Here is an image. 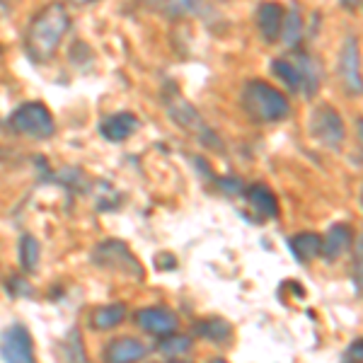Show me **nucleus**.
I'll list each match as a JSON object with an SVG mask.
<instances>
[{"label": "nucleus", "instance_id": "nucleus-1", "mask_svg": "<svg viewBox=\"0 0 363 363\" xmlns=\"http://www.w3.org/2000/svg\"><path fill=\"white\" fill-rule=\"evenodd\" d=\"M70 29V17L63 3H49L32 17L25 32V51L34 63H46L56 54Z\"/></svg>", "mask_w": 363, "mask_h": 363}, {"label": "nucleus", "instance_id": "nucleus-2", "mask_svg": "<svg viewBox=\"0 0 363 363\" xmlns=\"http://www.w3.org/2000/svg\"><path fill=\"white\" fill-rule=\"evenodd\" d=\"M240 104L245 114L259 124H277L291 114L289 97L274 85H269L267 80H247L240 95Z\"/></svg>", "mask_w": 363, "mask_h": 363}, {"label": "nucleus", "instance_id": "nucleus-3", "mask_svg": "<svg viewBox=\"0 0 363 363\" xmlns=\"http://www.w3.org/2000/svg\"><path fill=\"white\" fill-rule=\"evenodd\" d=\"M272 73L289 87L291 92H298L303 97H313L320 87V66L308 54H294L286 58L272 61Z\"/></svg>", "mask_w": 363, "mask_h": 363}, {"label": "nucleus", "instance_id": "nucleus-4", "mask_svg": "<svg viewBox=\"0 0 363 363\" xmlns=\"http://www.w3.org/2000/svg\"><path fill=\"white\" fill-rule=\"evenodd\" d=\"M10 128L20 136L34 138V140H44L51 138L56 133V121L54 114L49 112L44 102H25L10 114L8 119Z\"/></svg>", "mask_w": 363, "mask_h": 363}, {"label": "nucleus", "instance_id": "nucleus-5", "mask_svg": "<svg viewBox=\"0 0 363 363\" xmlns=\"http://www.w3.org/2000/svg\"><path fill=\"white\" fill-rule=\"evenodd\" d=\"M310 136H313L322 148L339 150L347 136L342 114L337 112L332 104H320L313 114H310Z\"/></svg>", "mask_w": 363, "mask_h": 363}, {"label": "nucleus", "instance_id": "nucleus-6", "mask_svg": "<svg viewBox=\"0 0 363 363\" xmlns=\"http://www.w3.org/2000/svg\"><path fill=\"white\" fill-rule=\"evenodd\" d=\"M92 262L102 269H112L116 274H124V277L143 279V269H140L138 259L126 247V242H119V240H104V242H99L95 252H92Z\"/></svg>", "mask_w": 363, "mask_h": 363}, {"label": "nucleus", "instance_id": "nucleus-7", "mask_svg": "<svg viewBox=\"0 0 363 363\" xmlns=\"http://www.w3.org/2000/svg\"><path fill=\"white\" fill-rule=\"evenodd\" d=\"M0 359L10 363H32L34 361V342L25 325L15 322L0 337Z\"/></svg>", "mask_w": 363, "mask_h": 363}, {"label": "nucleus", "instance_id": "nucleus-8", "mask_svg": "<svg viewBox=\"0 0 363 363\" xmlns=\"http://www.w3.org/2000/svg\"><path fill=\"white\" fill-rule=\"evenodd\" d=\"M339 78L344 83L347 95L359 97L361 95V56H359V39L349 37L342 44V54H339Z\"/></svg>", "mask_w": 363, "mask_h": 363}, {"label": "nucleus", "instance_id": "nucleus-9", "mask_svg": "<svg viewBox=\"0 0 363 363\" xmlns=\"http://www.w3.org/2000/svg\"><path fill=\"white\" fill-rule=\"evenodd\" d=\"M136 325L153 337H167L174 335V330L179 327V320L167 308H140L136 313Z\"/></svg>", "mask_w": 363, "mask_h": 363}, {"label": "nucleus", "instance_id": "nucleus-10", "mask_svg": "<svg viewBox=\"0 0 363 363\" xmlns=\"http://www.w3.org/2000/svg\"><path fill=\"white\" fill-rule=\"evenodd\" d=\"M140 128V121L136 114L131 112H121V114H112L104 121H99V133L102 138L112 140V143H121V140H128Z\"/></svg>", "mask_w": 363, "mask_h": 363}, {"label": "nucleus", "instance_id": "nucleus-11", "mask_svg": "<svg viewBox=\"0 0 363 363\" xmlns=\"http://www.w3.org/2000/svg\"><path fill=\"white\" fill-rule=\"evenodd\" d=\"M165 107H167V114L172 116L174 124L189 128V131H201V133H208L206 126H203L201 116H199V112L194 107H191L189 102H186L184 97L179 95H172V97H165Z\"/></svg>", "mask_w": 363, "mask_h": 363}, {"label": "nucleus", "instance_id": "nucleus-12", "mask_svg": "<svg viewBox=\"0 0 363 363\" xmlns=\"http://www.w3.org/2000/svg\"><path fill=\"white\" fill-rule=\"evenodd\" d=\"M354 245V230L344 223H337L327 230V235L322 238V247H320V255L325 257L327 262L332 259H339L347 250H351Z\"/></svg>", "mask_w": 363, "mask_h": 363}, {"label": "nucleus", "instance_id": "nucleus-13", "mask_svg": "<svg viewBox=\"0 0 363 363\" xmlns=\"http://www.w3.org/2000/svg\"><path fill=\"white\" fill-rule=\"evenodd\" d=\"M148 354V347H145L140 339H133V337H119V339H112L109 342L107 351H104V359L109 363H131V361H138Z\"/></svg>", "mask_w": 363, "mask_h": 363}, {"label": "nucleus", "instance_id": "nucleus-14", "mask_svg": "<svg viewBox=\"0 0 363 363\" xmlns=\"http://www.w3.org/2000/svg\"><path fill=\"white\" fill-rule=\"evenodd\" d=\"M281 22H284V8L279 3L264 0L257 8V27H259V34L267 42H277L281 37Z\"/></svg>", "mask_w": 363, "mask_h": 363}, {"label": "nucleus", "instance_id": "nucleus-15", "mask_svg": "<svg viewBox=\"0 0 363 363\" xmlns=\"http://www.w3.org/2000/svg\"><path fill=\"white\" fill-rule=\"evenodd\" d=\"M247 201L264 218H277L279 216V199L267 184H252L247 189Z\"/></svg>", "mask_w": 363, "mask_h": 363}, {"label": "nucleus", "instance_id": "nucleus-16", "mask_svg": "<svg viewBox=\"0 0 363 363\" xmlns=\"http://www.w3.org/2000/svg\"><path fill=\"white\" fill-rule=\"evenodd\" d=\"M291 245V252H294V257L301 264H308V262H313L315 257L320 255V247H322V238L315 235V233H298L289 240Z\"/></svg>", "mask_w": 363, "mask_h": 363}, {"label": "nucleus", "instance_id": "nucleus-17", "mask_svg": "<svg viewBox=\"0 0 363 363\" xmlns=\"http://www.w3.org/2000/svg\"><path fill=\"white\" fill-rule=\"evenodd\" d=\"M126 318V306L124 303H109V306H102L92 313V327L95 330H114V327L121 325V320Z\"/></svg>", "mask_w": 363, "mask_h": 363}, {"label": "nucleus", "instance_id": "nucleus-18", "mask_svg": "<svg viewBox=\"0 0 363 363\" xmlns=\"http://www.w3.org/2000/svg\"><path fill=\"white\" fill-rule=\"evenodd\" d=\"M39 257H42V245L34 235L20 238V267L25 274H34L39 267Z\"/></svg>", "mask_w": 363, "mask_h": 363}, {"label": "nucleus", "instance_id": "nucleus-19", "mask_svg": "<svg viewBox=\"0 0 363 363\" xmlns=\"http://www.w3.org/2000/svg\"><path fill=\"white\" fill-rule=\"evenodd\" d=\"M194 332L199 337L211 339V342H223V339H228L233 335V327L220 318H211V320L199 322V325L194 327Z\"/></svg>", "mask_w": 363, "mask_h": 363}, {"label": "nucleus", "instance_id": "nucleus-20", "mask_svg": "<svg viewBox=\"0 0 363 363\" xmlns=\"http://www.w3.org/2000/svg\"><path fill=\"white\" fill-rule=\"evenodd\" d=\"M303 37V17L298 10H291L289 15L284 13V22H281V37L286 46H296Z\"/></svg>", "mask_w": 363, "mask_h": 363}, {"label": "nucleus", "instance_id": "nucleus-21", "mask_svg": "<svg viewBox=\"0 0 363 363\" xmlns=\"http://www.w3.org/2000/svg\"><path fill=\"white\" fill-rule=\"evenodd\" d=\"M189 349H191V339L189 337H172V335H167L160 344H157V351H160V354H165V356H169V359L186 354Z\"/></svg>", "mask_w": 363, "mask_h": 363}, {"label": "nucleus", "instance_id": "nucleus-22", "mask_svg": "<svg viewBox=\"0 0 363 363\" xmlns=\"http://www.w3.org/2000/svg\"><path fill=\"white\" fill-rule=\"evenodd\" d=\"M218 186H220L223 191H230V194H238V191H242V182L235 179V177H230V179L220 177V179H218Z\"/></svg>", "mask_w": 363, "mask_h": 363}, {"label": "nucleus", "instance_id": "nucleus-23", "mask_svg": "<svg viewBox=\"0 0 363 363\" xmlns=\"http://www.w3.org/2000/svg\"><path fill=\"white\" fill-rule=\"evenodd\" d=\"M351 356H354L356 361H361V342L351 344L349 351H347V354H344V359H351Z\"/></svg>", "mask_w": 363, "mask_h": 363}, {"label": "nucleus", "instance_id": "nucleus-24", "mask_svg": "<svg viewBox=\"0 0 363 363\" xmlns=\"http://www.w3.org/2000/svg\"><path fill=\"white\" fill-rule=\"evenodd\" d=\"M339 3H342L344 8H349V10H356V8H359V0H339Z\"/></svg>", "mask_w": 363, "mask_h": 363}, {"label": "nucleus", "instance_id": "nucleus-25", "mask_svg": "<svg viewBox=\"0 0 363 363\" xmlns=\"http://www.w3.org/2000/svg\"><path fill=\"white\" fill-rule=\"evenodd\" d=\"M70 3H75V5H90V3H95V0H70Z\"/></svg>", "mask_w": 363, "mask_h": 363}]
</instances>
